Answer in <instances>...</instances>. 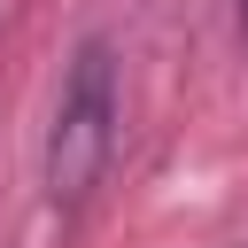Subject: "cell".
<instances>
[{"label":"cell","mask_w":248,"mask_h":248,"mask_svg":"<svg viewBox=\"0 0 248 248\" xmlns=\"http://www.w3.org/2000/svg\"><path fill=\"white\" fill-rule=\"evenodd\" d=\"M108 155H116V46L85 39L70 54V78H62V101H54V124H46V194H54V209H78L101 186Z\"/></svg>","instance_id":"1"},{"label":"cell","mask_w":248,"mask_h":248,"mask_svg":"<svg viewBox=\"0 0 248 248\" xmlns=\"http://www.w3.org/2000/svg\"><path fill=\"white\" fill-rule=\"evenodd\" d=\"M240 46H248V0H240Z\"/></svg>","instance_id":"2"}]
</instances>
